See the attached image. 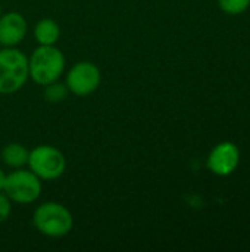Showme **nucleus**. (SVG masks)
Here are the masks:
<instances>
[{"mask_svg": "<svg viewBox=\"0 0 250 252\" xmlns=\"http://www.w3.org/2000/svg\"><path fill=\"white\" fill-rule=\"evenodd\" d=\"M250 0H220V6L227 13H240L248 9Z\"/></svg>", "mask_w": 250, "mask_h": 252, "instance_id": "12", "label": "nucleus"}, {"mask_svg": "<svg viewBox=\"0 0 250 252\" xmlns=\"http://www.w3.org/2000/svg\"><path fill=\"white\" fill-rule=\"evenodd\" d=\"M102 81V72L99 66L90 61L77 62L65 77V84L69 93L84 97L94 93Z\"/></svg>", "mask_w": 250, "mask_h": 252, "instance_id": "6", "label": "nucleus"}, {"mask_svg": "<svg viewBox=\"0 0 250 252\" xmlns=\"http://www.w3.org/2000/svg\"><path fill=\"white\" fill-rule=\"evenodd\" d=\"M29 78L28 56L18 47L0 49V94L19 92Z\"/></svg>", "mask_w": 250, "mask_h": 252, "instance_id": "2", "label": "nucleus"}, {"mask_svg": "<svg viewBox=\"0 0 250 252\" xmlns=\"http://www.w3.org/2000/svg\"><path fill=\"white\" fill-rule=\"evenodd\" d=\"M65 56L56 46H38L28 58L29 78L38 86L57 81L65 71Z\"/></svg>", "mask_w": 250, "mask_h": 252, "instance_id": "1", "label": "nucleus"}, {"mask_svg": "<svg viewBox=\"0 0 250 252\" xmlns=\"http://www.w3.org/2000/svg\"><path fill=\"white\" fill-rule=\"evenodd\" d=\"M34 37L38 46H56L60 38V27L50 18H43L34 25Z\"/></svg>", "mask_w": 250, "mask_h": 252, "instance_id": "9", "label": "nucleus"}, {"mask_svg": "<svg viewBox=\"0 0 250 252\" xmlns=\"http://www.w3.org/2000/svg\"><path fill=\"white\" fill-rule=\"evenodd\" d=\"M0 15H1V7H0Z\"/></svg>", "mask_w": 250, "mask_h": 252, "instance_id": "15", "label": "nucleus"}, {"mask_svg": "<svg viewBox=\"0 0 250 252\" xmlns=\"http://www.w3.org/2000/svg\"><path fill=\"white\" fill-rule=\"evenodd\" d=\"M41 190V180L29 168H16L12 173L6 174L3 192L15 204H32L40 198Z\"/></svg>", "mask_w": 250, "mask_h": 252, "instance_id": "5", "label": "nucleus"}, {"mask_svg": "<svg viewBox=\"0 0 250 252\" xmlns=\"http://www.w3.org/2000/svg\"><path fill=\"white\" fill-rule=\"evenodd\" d=\"M32 224L37 232L47 238H63L74 227L71 211L59 202H44L32 214Z\"/></svg>", "mask_w": 250, "mask_h": 252, "instance_id": "3", "label": "nucleus"}, {"mask_svg": "<svg viewBox=\"0 0 250 252\" xmlns=\"http://www.w3.org/2000/svg\"><path fill=\"white\" fill-rule=\"evenodd\" d=\"M239 164V149L233 143H221L211 152L208 165L218 176H227L234 171Z\"/></svg>", "mask_w": 250, "mask_h": 252, "instance_id": "8", "label": "nucleus"}, {"mask_svg": "<svg viewBox=\"0 0 250 252\" xmlns=\"http://www.w3.org/2000/svg\"><path fill=\"white\" fill-rule=\"evenodd\" d=\"M0 49H1V44H0Z\"/></svg>", "mask_w": 250, "mask_h": 252, "instance_id": "16", "label": "nucleus"}, {"mask_svg": "<svg viewBox=\"0 0 250 252\" xmlns=\"http://www.w3.org/2000/svg\"><path fill=\"white\" fill-rule=\"evenodd\" d=\"M28 22L19 12L0 15V44L1 47H16L27 35Z\"/></svg>", "mask_w": 250, "mask_h": 252, "instance_id": "7", "label": "nucleus"}, {"mask_svg": "<svg viewBox=\"0 0 250 252\" xmlns=\"http://www.w3.org/2000/svg\"><path fill=\"white\" fill-rule=\"evenodd\" d=\"M27 165L41 182H52L63 176L66 159L57 148L52 145H40L29 151Z\"/></svg>", "mask_w": 250, "mask_h": 252, "instance_id": "4", "label": "nucleus"}, {"mask_svg": "<svg viewBox=\"0 0 250 252\" xmlns=\"http://www.w3.org/2000/svg\"><path fill=\"white\" fill-rule=\"evenodd\" d=\"M4 180H6V173L0 168V190H3L4 186Z\"/></svg>", "mask_w": 250, "mask_h": 252, "instance_id": "14", "label": "nucleus"}, {"mask_svg": "<svg viewBox=\"0 0 250 252\" xmlns=\"http://www.w3.org/2000/svg\"><path fill=\"white\" fill-rule=\"evenodd\" d=\"M28 157H29V151L18 142L7 143L1 151V159L4 165H7L12 170L24 168L28 164Z\"/></svg>", "mask_w": 250, "mask_h": 252, "instance_id": "10", "label": "nucleus"}, {"mask_svg": "<svg viewBox=\"0 0 250 252\" xmlns=\"http://www.w3.org/2000/svg\"><path fill=\"white\" fill-rule=\"evenodd\" d=\"M12 213V201L9 199V196L0 190V223H4Z\"/></svg>", "mask_w": 250, "mask_h": 252, "instance_id": "13", "label": "nucleus"}, {"mask_svg": "<svg viewBox=\"0 0 250 252\" xmlns=\"http://www.w3.org/2000/svg\"><path fill=\"white\" fill-rule=\"evenodd\" d=\"M68 93H69V90H68L66 84L59 83V80L44 86V99L50 103H59V102L65 100Z\"/></svg>", "mask_w": 250, "mask_h": 252, "instance_id": "11", "label": "nucleus"}]
</instances>
